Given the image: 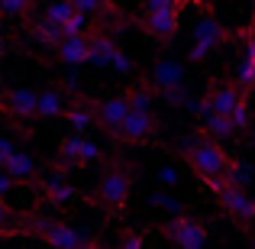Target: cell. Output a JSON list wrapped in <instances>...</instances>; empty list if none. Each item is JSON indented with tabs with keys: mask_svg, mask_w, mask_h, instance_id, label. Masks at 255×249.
<instances>
[{
	"mask_svg": "<svg viewBox=\"0 0 255 249\" xmlns=\"http://www.w3.org/2000/svg\"><path fill=\"white\" fill-rule=\"evenodd\" d=\"M252 243H255V237H252Z\"/></svg>",
	"mask_w": 255,
	"mask_h": 249,
	"instance_id": "cell-37",
	"label": "cell"
},
{
	"mask_svg": "<svg viewBox=\"0 0 255 249\" xmlns=\"http://www.w3.org/2000/svg\"><path fill=\"white\" fill-rule=\"evenodd\" d=\"M145 243V237H136V233H132V237H123V246H142Z\"/></svg>",
	"mask_w": 255,
	"mask_h": 249,
	"instance_id": "cell-33",
	"label": "cell"
},
{
	"mask_svg": "<svg viewBox=\"0 0 255 249\" xmlns=\"http://www.w3.org/2000/svg\"><path fill=\"white\" fill-rule=\"evenodd\" d=\"M204 104L210 107V110L223 113V117H233V113L246 104V91L236 81H233V84L230 81H213L210 91H207V100H204Z\"/></svg>",
	"mask_w": 255,
	"mask_h": 249,
	"instance_id": "cell-4",
	"label": "cell"
},
{
	"mask_svg": "<svg viewBox=\"0 0 255 249\" xmlns=\"http://www.w3.org/2000/svg\"><path fill=\"white\" fill-rule=\"evenodd\" d=\"M252 26H255V10H252Z\"/></svg>",
	"mask_w": 255,
	"mask_h": 249,
	"instance_id": "cell-35",
	"label": "cell"
},
{
	"mask_svg": "<svg viewBox=\"0 0 255 249\" xmlns=\"http://www.w3.org/2000/svg\"><path fill=\"white\" fill-rule=\"evenodd\" d=\"M87 36L91 32H75V36H62L55 45L58 58L65 65H87Z\"/></svg>",
	"mask_w": 255,
	"mask_h": 249,
	"instance_id": "cell-14",
	"label": "cell"
},
{
	"mask_svg": "<svg viewBox=\"0 0 255 249\" xmlns=\"http://www.w3.org/2000/svg\"><path fill=\"white\" fill-rule=\"evenodd\" d=\"M100 159V146H94L84 133H71V136L62 139V149H58V162L71 165V168H81V165H94Z\"/></svg>",
	"mask_w": 255,
	"mask_h": 249,
	"instance_id": "cell-3",
	"label": "cell"
},
{
	"mask_svg": "<svg viewBox=\"0 0 255 249\" xmlns=\"http://www.w3.org/2000/svg\"><path fill=\"white\" fill-rule=\"evenodd\" d=\"M184 159H187V165L204 178V185L210 188L213 194L226 185L223 175H226V165H230V156L223 152V146H220L217 139H210V136L191 139V143L184 146Z\"/></svg>",
	"mask_w": 255,
	"mask_h": 249,
	"instance_id": "cell-1",
	"label": "cell"
},
{
	"mask_svg": "<svg viewBox=\"0 0 255 249\" xmlns=\"http://www.w3.org/2000/svg\"><path fill=\"white\" fill-rule=\"evenodd\" d=\"M197 126H200V133L204 136H210V139H233L236 136V130H233V123H230V117H223V113H217V110H210L207 104H197Z\"/></svg>",
	"mask_w": 255,
	"mask_h": 249,
	"instance_id": "cell-11",
	"label": "cell"
},
{
	"mask_svg": "<svg viewBox=\"0 0 255 249\" xmlns=\"http://www.w3.org/2000/svg\"><path fill=\"white\" fill-rule=\"evenodd\" d=\"M236 84L243 87V91H252L255 87V62L249 55H243L239 65H236Z\"/></svg>",
	"mask_w": 255,
	"mask_h": 249,
	"instance_id": "cell-23",
	"label": "cell"
},
{
	"mask_svg": "<svg viewBox=\"0 0 255 249\" xmlns=\"http://www.w3.org/2000/svg\"><path fill=\"white\" fill-rule=\"evenodd\" d=\"M194 49H191V62H200V58H207L213 49H217L220 42L226 39V29L217 23L213 16H204L197 26H194Z\"/></svg>",
	"mask_w": 255,
	"mask_h": 249,
	"instance_id": "cell-8",
	"label": "cell"
},
{
	"mask_svg": "<svg viewBox=\"0 0 255 249\" xmlns=\"http://www.w3.org/2000/svg\"><path fill=\"white\" fill-rule=\"evenodd\" d=\"M32 6V0H0V13H3V19H16V16H26Z\"/></svg>",
	"mask_w": 255,
	"mask_h": 249,
	"instance_id": "cell-25",
	"label": "cell"
},
{
	"mask_svg": "<svg viewBox=\"0 0 255 249\" xmlns=\"http://www.w3.org/2000/svg\"><path fill=\"white\" fill-rule=\"evenodd\" d=\"M42 194L52 204H65V201L75 198V188H71L62 175H49V178H42Z\"/></svg>",
	"mask_w": 255,
	"mask_h": 249,
	"instance_id": "cell-20",
	"label": "cell"
},
{
	"mask_svg": "<svg viewBox=\"0 0 255 249\" xmlns=\"http://www.w3.org/2000/svg\"><path fill=\"white\" fill-rule=\"evenodd\" d=\"M174 84H184V65H181L178 58H162L149 75V87L155 94H165Z\"/></svg>",
	"mask_w": 255,
	"mask_h": 249,
	"instance_id": "cell-13",
	"label": "cell"
},
{
	"mask_svg": "<svg viewBox=\"0 0 255 249\" xmlns=\"http://www.w3.org/2000/svg\"><path fill=\"white\" fill-rule=\"evenodd\" d=\"M0 26H3V13H0Z\"/></svg>",
	"mask_w": 255,
	"mask_h": 249,
	"instance_id": "cell-36",
	"label": "cell"
},
{
	"mask_svg": "<svg viewBox=\"0 0 255 249\" xmlns=\"http://www.w3.org/2000/svg\"><path fill=\"white\" fill-rule=\"evenodd\" d=\"M142 29L155 39H171L181 26V10H145L139 16Z\"/></svg>",
	"mask_w": 255,
	"mask_h": 249,
	"instance_id": "cell-10",
	"label": "cell"
},
{
	"mask_svg": "<svg viewBox=\"0 0 255 249\" xmlns=\"http://www.w3.org/2000/svg\"><path fill=\"white\" fill-rule=\"evenodd\" d=\"M13 224H16V214L10 211V204H6L3 198H0V233H10Z\"/></svg>",
	"mask_w": 255,
	"mask_h": 249,
	"instance_id": "cell-27",
	"label": "cell"
},
{
	"mask_svg": "<svg viewBox=\"0 0 255 249\" xmlns=\"http://www.w3.org/2000/svg\"><path fill=\"white\" fill-rule=\"evenodd\" d=\"M217 198H220V207H223L230 217H236V220H243V224H252L255 220V198L246 188H239V185H223L217 191Z\"/></svg>",
	"mask_w": 255,
	"mask_h": 249,
	"instance_id": "cell-5",
	"label": "cell"
},
{
	"mask_svg": "<svg viewBox=\"0 0 255 249\" xmlns=\"http://www.w3.org/2000/svg\"><path fill=\"white\" fill-rule=\"evenodd\" d=\"M16 152V143H13L10 136H0V168H3V162Z\"/></svg>",
	"mask_w": 255,
	"mask_h": 249,
	"instance_id": "cell-29",
	"label": "cell"
},
{
	"mask_svg": "<svg viewBox=\"0 0 255 249\" xmlns=\"http://www.w3.org/2000/svg\"><path fill=\"white\" fill-rule=\"evenodd\" d=\"M68 107V97L58 87H45V91H36V117L39 120H55L65 113Z\"/></svg>",
	"mask_w": 255,
	"mask_h": 249,
	"instance_id": "cell-15",
	"label": "cell"
},
{
	"mask_svg": "<svg viewBox=\"0 0 255 249\" xmlns=\"http://www.w3.org/2000/svg\"><path fill=\"white\" fill-rule=\"evenodd\" d=\"M65 120H68V126L71 130H78V133H87L94 126V100H75V104H68L65 107V113H62Z\"/></svg>",
	"mask_w": 255,
	"mask_h": 249,
	"instance_id": "cell-18",
	"label": "cell"
},
{
	"mask_svg": "<svg viewBox=\"0 0 255 249\" xmlns=\"http://www.w3.org/2000/svg\"><path fill=\"white\" fill-rule=\"evenodd\" d=\"M187 0H145V10H181Z\"/></svg>",
	"mask_w": 255,
	"mask_h": 249,
	"instance_id": "cell-28",
	"label": "cell"
},
{
	"mask_svg": "<svg viewBox=\"0 0 255 249\" xmlns=\"http://www.w3.org/2000/svg\"><path fill=\"white\" fill-rule=\"evenodd\" d=\"M71 6L87 13V16H120L117 6H113L110 0H71Z\"/></svg>",
	"mask_w": 255,
	"mask_h": 249,
	"instance_id": "cell-22",
	"label": "cell"
},
{
	"mask_svg": "<svg viewBox=\"0 0 255 249\" xmlns=\"http://www.w3.org/2000/svg\"><path fill=\"white\" fill-rule=\"evenodd\" d=\"M129 188H132V175L126 168H110L104 172V178L97 181V201L107 214H123L129 204Z\"/></svg>",
	"mask_w": 255,
	"mask_h": 249,
	"instance_id": "cell-2",
	"label": "cell"
},
{
	"mask_svg": "<svg viewBox=\"0 0 255 249\" xmlns=\"http://www.w3.org/2000/svg\"><path fill=\"white\" fill-rule=\"evenodd\" d=\"M152 133H155V117H152V110H136V107H129L126 120L117 130V139L139 146V143H149Z\"/></svg>",
	"mask_w": 255,
	"mask_h": 249,
	"instance_id": "cell-6",
	"label": "cell"
},
{
	"mask_svg": "<svg viewBox=\"0 0 255 249\" xmlns=\"http://www.w3.org/2000/svg\"><path fill=\"white\" fill-rule=\"evenodd\" d=\"M0 107H3L10 117H16V120H32V117H36V91H29V87L3 91Z\"/></svg>",
	"mask_w": 255,
	"mask_h": 249,
	"instance_id": "cell-12",
	"label": "cell"
},
{
	"mask_svg": "<svg viewBox=\"0 0 255 249\" xmlns=\"http://www.w3.org/2000/svg\"><path fill=\"white\" fill-rule=\"evenodd\" d=\"M126 113H129V97H126V94H113V97L94 104V123L104 126L107 133L117 136V130H120V123L126 120Z\"/></svg>",
	"mask_w": 255,
	"mask_h": 249,
	"instance_id": "cell-9",
	"label": "cell"
},
{
	"mask_svg": "<svg viewBox=\"0 0 255 249\" xmlns=\"http://www.w3.org/2000/svg\"><path fill=\"white\" fill-rule=\"evenodd\" d=\"M36 230H39V240H42V243H49V246H84V243H87L81 233L71 230V227H65V224H49V227H42V220H39Z\"/></svg>",
	"mask_w": 255,
	"mask_h": 249,
	"instance_id": "cell-16",
	"label": "cell"
},
{
	"mask_svg": "<svg viewBox=\"0 0 255 249\" xmlns=\"http://www.w3.org/2000/svg\"><path fill=\"white\" fill-rule=\"evenodd\" d=\"M3 172L10 175L16 185H19V181H36V178H39V165H36V159L26 156V152H19V149L3 162Z\"/></svg>",
	"mask_w": 255,
	"mask_h": 249,
	"instance_id": "cell-17",
	"label": "cell"
},
{
	"mask_svg": "<svg viewBox=\"0 0 255 249\" xmlns=\"http://www.w3.org/2000/svg\"><path fill=\"white\" fill-rule=\"evenodd\" d=\"M29 39H32V42H39V45L55 49L58 39H62V29H58L55 23H49L45 16H39V19H32V26H29Z\"/></svg>",
	"mask_w": 255,
	"mask_h": 249,
	"instance_id": "cell-21",
	"label": "cell"
},
{
	"mask_svg": "<svg viewBox=\"0 0 255 249\" xmlns=\"http://www.w3.org/2000/svg\"><path fill=\"white\" fill-rule=\"evenodd\" d=\"M158 178H162V185H178V178H181V175H178V168L165 165V168H162V175H158Z\"/></svg>",
	"mask_w": 255,
	"mask_h": 249,
	"instance_id": "cell-30",
	"label": "cell"
},
{
	"mask_svg": "<svg viewBox=\"0 0 255 249\" xmlns=\"http://www.w3.org/2000/svg\"><path fill=\"white\" fill-rule=\"evenodd\" d=\"M162 230H165V237H168L171 243H178L184 249H197V246L207 243V227L200 224V220H194V217H174V220H168V224L162 227Z\"/></svg>",
	"mask_w": 255,
	"mask_h": 249,
	"instance_id": "cell-7",
	"label": "cell"
},
{
	"mask_svg": "<svg viewBox=\"0 0 255 249\" xmlns=\"http://www.w3.org/2000/svg\"><path fill=\"white\" fill-rule=\"evenodd\" d=\"M113 52H117V42H113L110 36H87V65L107 68Z\"/></svg>",
	"mask_w": 255,
	"mask_h": 249,
	"instance_id": "cell-19",
	"label": "cell"
},
{
	"mask_svg": "<svg viewBox=\"0 0 255 249\" xmlns=\"http://www.w3.org/2000/svg\"><path fill=\"white\" fill-rule=\"evenodd\" d=\"M243 55H249L252 62H255V26L246 32V52H243Z\"/></svg>",
	"mask_w": 255,
	"mask_h": 249,
	"instance_id": "cell-32",
	"label": "cell"
},
{
	"mask_svg": "<svg viewBox=\"0 0 255 249\" xmlns=\"http://www.w3.org/2000/svg\"><path fill=\"white\" fill-rule=\"evenodd\" d=\"M13 185H16V181H13L10 175H6L3 168H0V198H6V194H10V188H13Z\"/></svg>",
	"mask_w": 255,
	"mask_h": 249,
	"instance_id": "cell-31",
	"label": "cell"
},
{
	"mask_svg": "<svg viewBox=\"0 0 255 249\" xmlns=\"http://www.w3.org/2000/svg\"><path fill=\"white\" fill-rule=\"evenodd\" d=\"M107 68H110V71H120V75H126V71H132V58L129 55H123V52H113V55H110V62H107Z\"/></svg>",
	"mask_w": 255,
	"mask_h": 249,
	"instance_id": "cell-26",
	"label": "cell"
},
{
	"mask_svg": "<svg viewBox=\"0 0 255 249\" xmlns=\"http://www.w3.org/2000/svg\"><path fill=\"white\" fill-rule=\"evenodd\" d=\"M71 13H75V6H71V0H55V3H52L49 10H45V19H49V23H55L58 29H62V23H65V19L71 16Z\"/></svg>",
	"mask_w": 255,
	"mask_h": 249,
	"instance_id": "cell-24",
	"label": "cell"
},
{
	"mask_svg": "<svg viewBox=\"0 0 255 249\" xmlns=\"http://www.w3.org/2000/svg\"><path fill=\"white\" fill-rule=\"evenodd\" d=\"M249 130H252V126H249ZM252 146H255V130H252Z\"/></svg>",
	"mask_w": 255,
	"mask_h": 249,
	"instance_id": "cell-34",
	"label": "cell"
}]
</instances>
